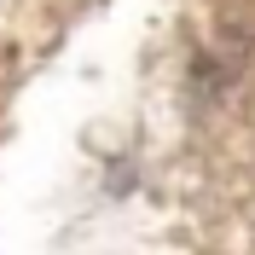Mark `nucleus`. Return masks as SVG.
I'll use <instances>...</instances> for the list:
<instances>
[]
</instances>
